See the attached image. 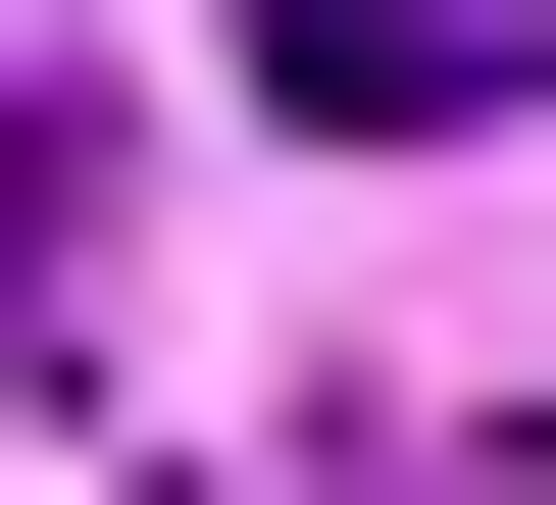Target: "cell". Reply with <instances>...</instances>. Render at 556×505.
Listing matches in <instances>:
<instances>
[{
    "mask_svg": "<svg viewBox=\"0 0 556 505\" xmlns=\"http://www.w3.org/2000/svg\"><path fill=\"white\" fill-rule=\"evenodd\" d=\"M506 51H556V0H253V101H354V152H455Z\"/></svg>",
    "mask_w": 556,
    "mask_h": 505,
    "instance_id": "1",
    "label": "cell"
}]
</instances>
